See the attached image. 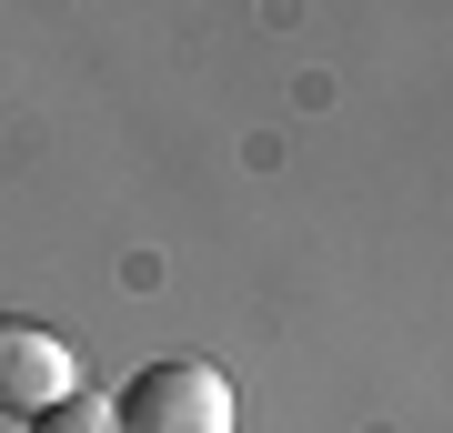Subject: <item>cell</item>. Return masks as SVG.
Instances as JSON below:
<instances>
[{
    "mask_svg": "<svg viewBox=\"0 0 453 433\" xmlns=\"http://www.w3.org/2000/svg\"><path fill=\"white\" fill-rule=\"evenodd\" d=\"M111 433H232V383L211 363H192V353L142 363L111 393Z\"/></svg>",
    "mask_w": 453,
    "mask_h": 433,
    "instance_id": "6da1fadb",
    "label": "cell"
},
{
    "mask_svg": "<svg viewBox=\"0 0 453 433\" xmlns=\"http://www.w3.org/2000/svg\"><path fill=\"white\" fill-rule=\"evenodd\" d=\"M71 403V343L41 322H0V414H50Z\"/></svg>",
    "mask_w": 453,
    "mask_h": 433,
    "instance_id": "7a4b0ae2",
    "label": "cell"
},
{
    "mask_svg": "<svg viewBox=\"0 0 453 433\" xmlns=\"http://www.w3.org/2000/svg\"><path fill=\"white\" fill-rule=\"evenodd\" d=\"M31 433H111V414H101V403H50V414H31Z\"/></svg>",
    "mask_w": 453,
    "mask_h": 433,
    "instance_id": "3957f363",
    "label": "cell"
}]
</instances>
